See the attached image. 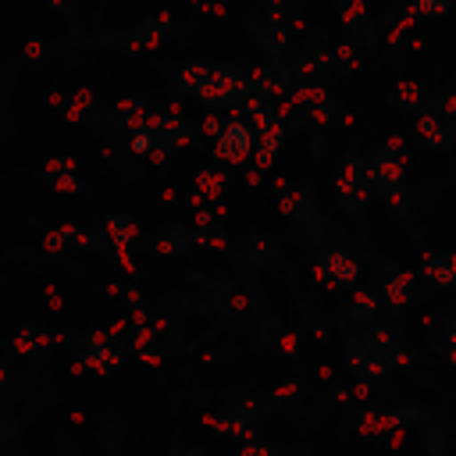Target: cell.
<instances>
[{
	"mask_svg": "<svg viewBox=\"0 0 456 456\" xmlns=\"http://www.w3.org/2000/svg\"><path fill=\"white\" fill-rule=\"evenodd\" d=\"M385 203H388V210L392 214H406V185H399V189H392V192H385Z\"/></svg>",
	"mask_w": 456,
	"mask_h": 456,
	"instance_id": "ac0fdd59",
	"label": "cell"
},
{
	"mask_svg": "<svg viewBox=\"0 0 456 456\" xmlns=\"http://www.w3.org/2000/svg\"><path fill=\"white\" fill-rule=\"evenodd\" d=\"M189 242H192V235H189L182 224H164V228L153 235V249H157L160 256H178V253H185Z\"/></svg>",
	"mask_w": 456,
	"mask_h": 456,
	"instance_id": "8992f818",
	"label": "cell"
},
{
	"mask_svg": "<svg viewBox=\"0 0 456 456\" xmlns=\"http://www.w3.org/2000/svg\"><path fill=\"white\" fill-rule=\"evenodd\" d=\"M367 171H370V185L385 196L392 189L403 185V175H406V153H392L388 146H378L367 160Z\"/></svg>",
	"mask_w": 456,
	"mask_h": 456,
	"instance_id": "7a4b0ae2",
	"label": "cell"
},
{
	"mask_svg": "<svg viewBox=\"0 0 456 456\" xmlns=\"http://www.w3.org/2000/svg\"><path fill=\"white\" fill-rule=\"evenodd\" d=\"M324 271H328L335 281L353 285L360 267H356V256H353L349 249H328V253H324Z\"/></svg>",
	"mask_w": 456,
	"mask_h": 456,
	"instance_id": "52a82bcc",
	"label": "cell"
},
{
	"mask_svg": "<svg viewBox=\"0 0 456 456\" xmlns=\"http://www.w3.org/2000/svg\"><path fill=\"white\" fill-rule=\"evenodd\" d=\"M428 107H431V110H438L442 118H449V121H456V86H452V89H449L445 96H438V100H431Z\"/></svg>",
	"mask_w": 456,
	"mask_h": 456,
	"instance_id": "9a60e30c",
	"label": "cell"
},
{
	"mask_svg": "<svg viewBox=\"0 0 456 456\" xmlns=\"http://www.w3.org/2000/svg\"><path fill=\"white\" fill-rule=\"evenodd\" d=\"M353 50H356V43H353V39H346V43H338V46H335V53H338V61H346V64L353 61Z\"/></svg>",
	"mask_w": 456,
	"mask_h": 456,
	"instance_id": "ffe728a7",
	"label": "cell"
},
{
	"mask_svg": "<svg viewBox=\"0 0 456 456\" xmlns=\"http://www.w3.org/2000/svg\"><path fill=\"white\" fill-rule=\"evenodd\" d=\"M388 103L417 118V114H424V110H428V103H431V100H424V93H420V86L406 78V82H399V89H395V93L388 96Z\"/></svg>",
	"mask_w": 456,
	"mask_h": 456,
	"instance_id": "ba28073f",
	"label": "cell"
},
{
	"mask_svg": "<svg viewBox=\"0 0 456 456\" xmlns=\"http://www.w3.org/2000/svg\"><path fill=\"white\" fill-rule=\"evenodd\" d=\"M410 292H413V274L388 267V274H385V296H388L392 310H403L410 303Z\"/></svg>",
	"mask_w": 456,
	"mask_h": 456,
	"instance_id": "9c48e42d",
	"label": "cell"
},
{
	"mask_svg": "<svg viewBox=\"0 0 456 456\" xmlns=\"http://www.w3.org/2000/svg\"><path fill=\"white\" fill-rule=\"evenodd\" d=\"M285 135H289V128L278 121V125H271L267 132H260V142H256V150H264V153H274V150L285 142Z\"/></svg>",
	"mask_w": 456,
	"mask_h": 456,
	"instance_id": "7c38bea8",
	"label": "cell"
},
{
	"mask_svg": "<svg viewBox=\"0 0 456 456\" xmlns=\"http://www.w3.org/2000/svg\"><path fill=\"white\" fill-rule=\"evenodd\" d=\"M50 4H53L57 11H68V4H64V0H50Z\"/></svg>",
	"mask_w": 456,
	"mask_h": 456,
	"instance_id": "44dd1931",
	"label": "cell"
},
{
	"mask_svg": "<svg viewBox=\"0 0 456 456\" xmlns=\"http://www.w3.org/2000/svg\"><path fill=\"white\" fill-rule=\"evenodd\" d=\"M413 128H417V135H420V142H424L428 150H452V146H456V121L442 118V114L431 110V107L413 118Z\"/></svg>",
	"mask_w": 456,
	"mask_h": 456,
	"instance_id": "277c9868",
	"label": "cell"
},
{
	"mask_svg": "<svg viewBox=\"0 0 456 456\" xmlns=\"http://www.w3.org/2000/svg\"><path fill=\"white\" fill-rule=\"evenodd\" d=\"M367 185H370V171H367V160L360 157H342L338 171H335V189H338V207L346 214H356L363 203H367Z\"/></svg>",
	"mask_w": 456,
	"mask_h": 456,
	"instance_id": "6da1fadb",
	"label": "cell"
},
{
	"mask_svg": "<svg viewBox=\"0 0 456 456\" xmlns=\"http://www.w3.org/2000/svg\"><path fill=\"white\" fill-rule=\"evenodd\" d=\"M64 242H68V239H64V232H61V228H57V232H46V239H43V246H46V249H64Z\"/></svg>",
	"mask_w": 456,
	"mask_h": 456,
	"instance_id": "d6986e66",
	"label": "cell"
},
{
	"mask_svg": "<svg viewBox=\"0 0 456 456\" xmlns=\"http://www.w3.org/2000/svg\"><path fill=\"white\" fill-rule=\"evenodd\" d=\"M452 182H456V167H452Z\"/></svg>",
	"mask_w": 456,
	"mask_h": 456,
	"instance_id": "7402d4cb",
	"label": "cell"
},
{
	"mask_svg": "<svg viewBox=\"0 0 456 456\" xmlns=\"http://www.w3.org/2000/svg\"><path fill=\"white\" fill-rule=\"evenodd\" d=\"M374 310H378V303H374V296H370V292H356V296H353V303H349V314H353L356 321H370V317H374Z\"/></svg>",
	"mask_w": 456,
	"mask_h": 456,
	"instance_id": "4fadbf2b",
	"label": "cell"
},
{
	"mask_svg": "<svg viewBox=\"0 0 456 456\" xmlns=\"http://www.w3.org/2000/svg\"><path fill=\"white\" fill-rule=\"evenodd\" d=\"M452 0H413V14H445Z\"/></svg>",
	"mask_w": 456,
	"mask_h": 456,
	"instance_id": "e0dca14e",
	"label": "cell"
},
{
	"mask_svg": "<svg viewBox=\"0 0 456 456\" xmlns=\"http://www.w3.org/2000/svg\"><path fill=\"white\" fill-rule=\"evenodd\" d=\"M128 146H132V153H153L157 146H160V135H153V132H135L132 139H128Z\"/></svg>",
	"mask_w": 456,
	"mask_h": 456,
	"instance_id": "5bb4252c",
	"label": "cell"
},
{
	"mask_svg": "<svg viewBox=\"0 0 456 456\" xmlns=\"http://www.w3.org/2000/svg\"><path fill=\"white\" fill-rule=\"evenodd\" d=\"M335 7H338V14H342V21H346V25H353V28H360V25H363V14H367L363 0H335Z\"/></svg>",
	"mask_w": 456,
	"mask_h": 456,
	"instance_id": "8fae6325",
	"label": "cell"
},
{
	"mask_svg": "<svg viewBox=\"0 0 456 456\" xmlns=\"http://www.w3.org/2000/svg\"><path fill=\"white\" fill-rule=\"evenodd\" d=\"M61 232H64V239L75 242V246H100V242H96L89 232H82L78 224H61Z\"/></svg>",
	"mask_w": 456,
	"mask_h": 456,
	"instance_id": "2e32d148",
	"label": "cell"
},
{
	"mask_svg": "<svg viewBox=\"0 0 456 456\" xmlns=\"http://www.w3.org/2000/svg\"><path fill=\"white\" fill-rule=\"evenodd\" d=\"M256 142H260V135H253V125H246V121H228V128H224L221 139L214 142V153H217L221 160H228V164H239V160H246V157L256 150Z\"/></svg>",
	"mask_w": 456,
	"mask_h": 456,
	"instance_id": "3957f363",
	"label": "cell"
},
{
	"mask_svg": "<svg viewBox=\"0 0 456 456\" xmlns=\"http://www.w3.org/2000/svg\"><path fill=\"white\" fill-rule=\"evenodd\" d=\"M210 71H214V64H182V68H175V71H171V82H175L182 93L200 96V93H203V86L210 82Z\"/></svg>",
	"mask_w": 456,
	"mask_h": 456,
	"instance_id": "5b68a950",
	"label": "cell"
},
{
	"mask_svg": "<svg viewBox=\"0 0 456 456\" xmlns=\"http://www.w3.org/2000/svg\"><path fill=\"white\" fill-rule=\"evenodd\" d=\"M103 232H107V239H110L114 246H128V242H135V239H139V224H135L132 217H125V214L110 217V221L103 224Z\"/></svg>",
	"mask_w": 456,
	"mask_h": 456,
	"instance_id": "30bf717a",
	"label": "cell"
}]
</instances>
